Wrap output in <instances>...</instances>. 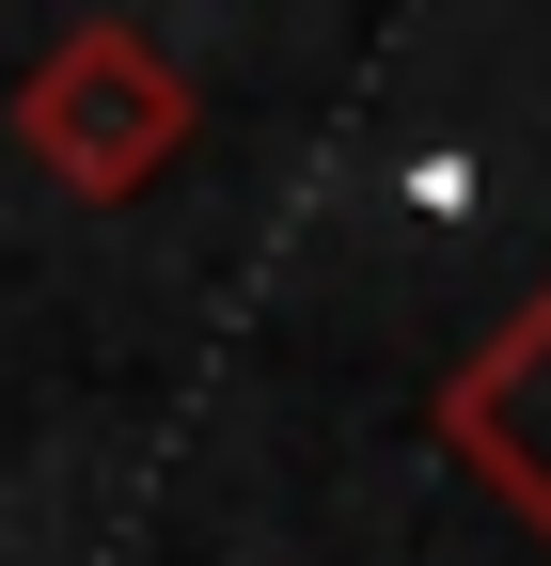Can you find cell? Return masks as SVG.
I'll return each mask as SVG.
<instances>
[{
  "instance_id": "cell-1",
  "label": "cell",
  "mask_w": 551,
  "mask_h": 566,
  "mask_svg": "<svg viewBox=\"0 0 551 566\" xmlns=\"http://www.w3.org/2000/svg\"><path fill=\"white\" fill-rule=\"evenodd\" d=\"M189 142H205V95L143 17H80V32H48L17 63V158L63 205H143Z\"/></svg>"
},
{
  "instance_id": "cell-2",
  "label": "cell",
  "mask_w": 551,
  "mask_h": 566,
  "mask_svg": "<svg viewBox=\"0 0 551 566\" xmlns=\"http://www.w3.org/2000/svg\"><path fill=\"white\" fill-rule=\"evenodd\" d=\"M426 424H441V457H457V472H472V488H489V504L551 551V283H536V300H520V315L441 378Z\"/></svg>"
}]
</instances>
